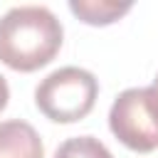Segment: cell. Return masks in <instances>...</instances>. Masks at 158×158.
<instances>
[{"label":"cell","instance_id":"277c9868","mask_svg":"<svg viewBox=\"0 0 158 158\" xmlns=\"http://www.w3.org/2000/svg\"><path fill=\"white\" fill-rule=\"evenodd\" d=\"M0 158H44V146L35 126L22 118L0 121Z\"/></svg>","mask_w":158,"mask_h":158},{"label":"cell","instance_id":"ba28073f","mask_svg":"<svg viewBox=\"0 0 158 158\" xmlns=\"http://www.w3.org/2000/svg\"><path fill=\"white\" fill-rule=\"evenodd\" d=\"M151 89H153V94H156V99H158V74H156V79H153V84H151Z\"/></svg>","mask_w":158,"mask_h":158},{"label":"cell","instance_id":"5b68a950","mask_svg":"<svg viewBox=\"0 0 158 158\" xmlns=\"http://www.w3.org/2000/svg\"><path fill=\"white\" fill-rule=\"evenodd\" d=\"M131 7L133 2H116V0H69L72 15H77L81 22L94 25V27L121 20Z\"/></svg>","mask_w":158,"mask_h":158},{"label":"cell","instance_id":"8992f818","mask_svg":"<svg viewBox=\"0 0 158 158\" xmlns=\"http://www.w3.org/2000/svg\"><path fill=\"white\" fill-rule=\"evenodd\" d=\"M52 158H114L111 151L94 136H74L57 146Z\"/></svg>","mask_w":158,"mask_h":158},{"label":"cell","instance_id":"3957f363","mask_svg":"<svg viewBox=\"0 0 158 158\" xmlns=\"http://www.w3.org/2000/svg\"><path fill=\"white\" fill-rule=\"evenodd\" d=\"M111 133L131 151L151 153L158 148V99L151 86L121 91L109 109Z\"/></svg>","mask_w":158,"mask_h":158},{"label":"cell","instance_id":"7a4b0ae2","mask_svg":"<svg viewBox=\"0 0 158 158\" xmlns=\"http://www.w3.org/2000/svg\"><path fill=\"white\" fill-rule=\"evenodd\" d=\"M99 96V79L81 67H59L35 89L37 109L54 123H74L89 116Z\"/></svg>","mask_w":158,"mask_h":158},{"label":"cell","instance_id":"6da1fadb","mask_svg":"<svg viewBox=\"0 0 158 158\" xmlns=\"http://www.w3.org/2000/svg\"><path fill=\"white\" fill-rule=\"evenodd\" d=\"M64 40V27L44 5H17L0 17V62L15 72L49 64Z\"/></svg>","mask_w":158,"mask_h":158},{"label":"cell","instance_id":"52a82bcc","mask_svg":"<svg viewBox=\"0 0 158 158\" xmlns=\"http://www.w3.org/2000/svg\"><path fill=\"white\" fill-rule=\"evenodd\" d=\"M7 99H10V86H7V81H5V77L0 74V111L7 106Z\"/></svg>","mask_w":158,"mask_h":158}]
</instances>
